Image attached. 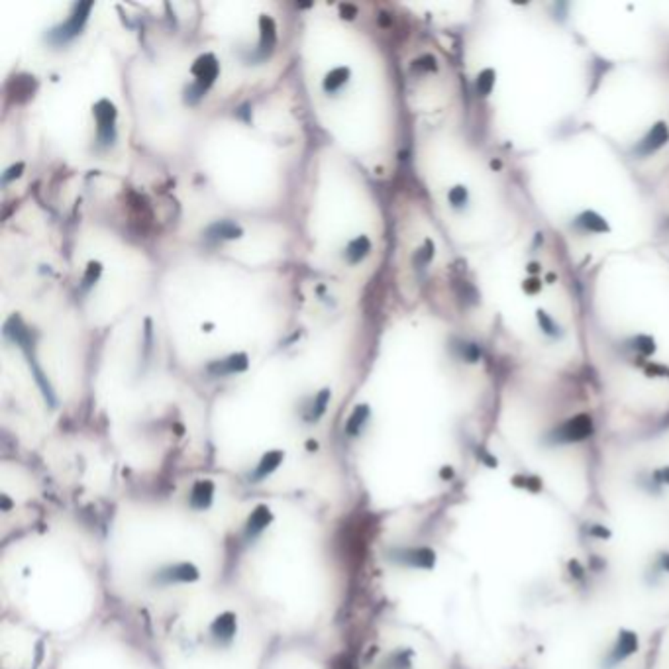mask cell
<instances>
[{"instance_id": "7c38bea8", "label": "cell", "mask_w": 669, "mask_h": 669, "mask_svg": "<svg viewBox=\"0 0 669 669\" xmlns=\"http://www.w3.org/2000/svg\"><path fill=\"white\" fill-rule=\"evenodd\" d=\"M213 493H214L213 483H208V481H200V483H197V487L193 489L190 503H193V506H197V509H205V506H208L210 501H213Z\"/></svg>"}, {"instance_id": "f546056e", "label": "cell", "mask_w": 669, "mask_h": 669, "mask_svg": "<svg viewBox=\"0 0 669 669\" xmlns=\"http://www.w3.org/2000/svg\"><path fill=\"white\" fill-rule=\"evenodd\" d=\"M355 12H357V10L354 9V6H349V4H346V6H342V14H344V18H347L346 14H352V18L355 16Z\"/></svg>"}, {"instance_id": "d4e9b609", "label": "cell", "mask_w": 669, "mask_h": 669, "mask_svg": "<svg viewBox=\"0 0 669 669\" xmlns=\"http://www.w3.org/2000/svg\"><path fill=\"white\" fill-rule=\"evenodd\" d=\"M461 354H464V357L469 363L477 362V359H479V355H481L479 354V347L473 346V344H467V346L461 347Z\"/></svg>"}, {"instance_id": "9a60e30c", "label": "cell", "mask_w": 669, "mask_h": 669, "mask_svg": "<svg viewBox=\"0 0 669 669\" xmlns=\"http://www.w3.org/2000/svg\"><path fill=\"white\" fill-rule=\"evenodd\" d=\"M281 461H283V451H269L260 461L257 469L253 473V477H255V479L265 477V475H269L271 471H275L277 467L281 465Z\"/></svg>"}, {"instance_id": "ffe728a7", "label": "cell", "mask_w": 669, "mask_h": 669, "mask_svg": "<svg viewBox=\"0 0 669 669\" xmlns=\"http://www.w3.org/2000/svg\"><path fill=\"white\" fill-rule=\"evenodd\" d=\"M493 85H495V71H493V69H485V71L477 77V93H479L481 96H487L489 93H491Z\"/></svg>"}, {"instance_id": "5bb4252c", "label": "cell", "mask_w": 669, "mask_h": 669, "mask_svg": "<svg viewBox=\"0 0 669 669\" xmlns=\"http://www.w3.org/2000/svg\"><path fill=\"white\" fill-rule=\"evenodd\" d=\"M269 520H271V512H269L267 506H257V509L252 512L250 520H247V534H260L261 530L269 524Z\"/></svg>"}, {"instance_id": "3957f363", "label": "cell", "mask_w": 669, "mask_h": 669, "mask_svg": "<svg viewBox=\"0 0 669 669\" xmlns=\"http://www.w3.org/2000/svg\"><path fill=\"white\" fill-rule=\"evenodd\" d=\"M93 114L98 126V140L103 143H112L114 140V122H116V108L111 101H98L93 108Z\"/></svg>"}, {"instance_id": "4316f807", "label": "cell", "mask_w": 669, "mask_h": 669, "mask_svg": "<svg viewBox=\"0 0 669 669\" xmlns=\"http://www.w3.org/2000/svg\"><path fill=\"white\" fill-rule=\"evenodd\" d=\"M414 69H436V59L432 56L420 57L418 61H414Z\"/></svg>"}, {"instance_id": "2e32d148", "label": "cell", "mask_w": 669, "mask_h": 669, "mask_svg": "<svg viewBox=\"0 0 669 669\" xmlns=\"http://www.w3.org/2000/svg\"><path fill=\"white\" fill-rule=\"evenodd\" d=\"M577 226L589 230V232H608V224H606L605 218L598 216L597 213H593V210L583 213L581 216L577 218Z\"/></svg>"}, {"instance_id": "4fadbf2b", "label": "cell", "mask_w": 669, "mask_h": 669, "mask_svg": "<svg viewBox=\"0 0 669 669\" xmlns=\"http://www.w3.org/2000/svg\"><path fill=\"white\" fill-rule=\"evenodd\" d=\"M210 632L218 638H232V634L236 632V618H234V614L226 613L222 614V616H218V618L213 622Z\"/></svg>"}, {"instance_id": "52a82bcc", "label": "cell", "mask_w": 669, "mask_h": 669, "mask_svg": "<svg viewBox=\"0 0 669 669\" xmlns=\"http://www.w3.org/2000/svg\"><path fill=\"white\" fill-rule=\"evenodd\" d=\"M245 369H247V355L245 354H234L222 362H214L208 365V371L214 375H226V373H238V371Z\"/></svg>"}, {"instance_id": "ac0fdd59", "label": "cell", "mask_w": 669, "mask_h": 669, "mask_svg": "<svg viewBox=\"0 0 669 669\" xmlns=\"http://www.w3.org/2000/svg\"><path fill=\"white\" fill-rule=\"evenodd\" d=\"M367 417H369V409H367L365 404H363V407H357V409L354 410V414H352V417H349V420H347V424H346L347 434L355 436V434L359 432V430H362L363 422L367 420Z\"/></svg>"}, {"instance_id": "cb8c5ba5", "label": "cell", "mask_w": 669, "mask_h": 669, "mask_svg": "<svg viewBox=\"0 0 669 669\" xmlns=\"http://www.w3.org/2000/svg\"><path fill=\"white\" fill-rule=\"evenodd\" d=\"M101 271H103V269H101V263H95V261H91V263H88V267H87V273H85V279H83L85 287H88V285L95 283L96 279H98V275H101Z\"/></svg>"}, {"instance_id": "7402d4cb", "label": "cell", "mask_w": 669, "mask_h": 669, "mask_svg": "<svg viewBox=\"0 0 669 669\" xmlns=\"http://www.w3.org/2000/svg\"><path fill=\"white\" fill-rule=\"evenodd\" d=\"M634 344H636L634 347H636L640 354L650 355L655 352V344H653V339L650 338V336H638V338L634 339Z\"/></svg>"}, {"instance_id": "d6986e66", "label": "cell", "mask_w": 669, "mask_h": 669, "mask_svg": "<svg viewBox=\"0 0 669 669\" xmlns=\"http://www.w3.org/2000/svg\"><path fill=\"white\" fill-rule=\"evenodd\" d=\"M328 401H330V391L328 389H324L322 393L318 394L312 402V409H310V420H318V418L322 417L324 410L328 407Z\"/></svg>"}, {"instance_id": "6da1fadb", "label": "cell", "mask_w": 669, "mask_h": 669, "mask_svg": "<svg viewBox=\"0 0 669 669\" xmlns=\"http://www.w3.org/2000/svg\"><path fill=\"white\" fill-rule=\"evenodd\" d=\"M193 75H195V83L187 88V101L190 104H195L205 95V91L214 83L216 75H218V61L216 57L206 53L197 59V63L193 65Z\"/></svg>"}, {"instance_id": "8fae6325", "label": "cell", "mask_w": 669, "mask_h": 669, "mask_svg": "<svg viewBox=\"0 0 669 669\" xmlns=\"http://www.w3.org/2000/svg\"><path fill=\"white\" fill-rule=\"evenodd\" d=\"M369 250H371L369 238H365V236L355 238V240H352L346 247L347 261H349V263H357V261H362L363 257L369 253Z\"/></svg>"}, {"instance_id": "f1b7e54d", "label": "cell", "mask_w": 669, "mask_h": 669, "mask_svg": "<svg viewBox=\"0 0 669 669\" xmlns=\"http://www.w3.org/2000/svg\"><path fill=\"white\" fill-rule=\"evenodd\" d=\"M524 289H526L528 292H536V291H538V289H540V283H538L536 279H530V281H528V283L524 285Z\"/></svg>"}, {"instance_id": "30bf717a", "label": "cell", "mask_w": 669, "mask_h": 669, "mask_svg": "<svg viewBox=\"0 0 669 669\" xmlns=\"http://www.w3.org/2000/svg\"><path fill=\"white\" fill-rule=\"evenodd\" d=\"M636 648L638 640L634 634H622V636L618 638L616 645L613 648V652L608 653V661H611V663H618V661H622L626 655H630V653L634 652Z\"/></svg>"}, {"instance_id": "83f0119b", "label": "cell", "mask_w": 669, "mask_h": 669, "mask_svg": "<svg viewBox=\"0 0 669 669\" xmlns=\"http://www.w3.org/2000/svg\"><path fill=\"white\" fill-rule=\"evenodd\" d=\"M22 169H24V165H22V163H18V165L10 167L9 171H6V175H4V181H10L12 177H18V175H20V171H22Z\"/></svg>"}, {"instance_id": "277c9868", "label": "cell", "mask_w": 669, "mask_h": 669, "mask_svg": "<svg viewBox=\"0 0 669 669\" xmlns=\"http://www.w3.org/2000/svg\"><path fill=\"white\" fill-rule=\"evenodd\" d=\"M591 432H593L591 418L587 414H579V417L567 420L566 424L553 432V441H579L591 436Z\"/></svg>"}, {"instance_id": "e0dca14e", "label": "cell", "mask_w": 669, "mask_h": 669, "mask_svg": "<svg viewBox=\"0 0 669 669\" xmlns=\"http://www.w3.org/2000/svg\"><path fill=\"white\" fill-rule=\"evenodd\" d=\"M347 77H349V69L347 67H336V69H332L328 75H326V79H324V91L326 93H336L342 85H346Z\"/></svg>"}, {"instance_id": "ba28073f", "label": "cell", "mask_w": 669, "mask_h": 669, "mask_svg": "<svg viewBox=\"0 0 669 669\" xmlns=\"http://www.w3.org/2000/svg\"><path fill=\"white\" fill-rule=\"evenodd\" d=\"M240 236H242V228L228 220L214 222V224H210L206 228V238L208 240H234V238Z\"/></svg>"}, {"instance_id": "8992f818", "label": "cell", "mask_w": 669, "mask_h": 669, "mask_svg": "<svg viewBox=\"0 0 669 669\" xmlns=\"http://www.w3.org/2000/svg\"><path fill=\"white\" fill-rule=\"evenodd\" d=\"M198 579V569L190 563H175L158 573L159 583H189Z\"/></svg>"}, {"instance_id": "7a4b0ae2", "label": "cell", "mask_w": 669, "mask_h": 669, "mask_svg": "<svg viewBox=\"0 0 669 669\" xmlns=\"http://www.w3.org/2000/svg\"><path fill=\"white\" fill-rule=\"evenodd\" d=\"M91 9H93V2H81V4H77L71 18H69L67 22H63L61 26L53 28V30L48 34L49 41H53V44H65V41L73 40V38L83 30V26L87 22Z\"/></svg>"}, {"instance_id": "5b68a950", "label": "cell", "mask_w": 669, "mask_h": 669, "mask_svg": "<svg viewBox=\"0 0 669 669\" xmlns=\"http://www.w3.org/2000/svg\"><path fill=\"white\" fill-rule=\"evenodd\" d=\"M668 140H669V128L665 126L663 122H660V124H655V126H653L652 130L645 134V138L642 140V142L638 143L634 153L640 155V158H645V155H650V153H653L655 150H660L661 145L668 142Z\"/></svg>"}, {"instance_id": "603a6c76", "label": "cell", "mask_w": 669, "mask_h": 669, "mask_svg": "<svg viewBox=\"0 0 669 669\" xmlns=\"http://www.w3.org/2000/svg\"><path fill=\"white\" fill-rule=\"evenodd\" d=\"M448 198L454 206H464L467 203V190H465V187H454L449 190Z\"/></svg>"}, {"instance_id": "44dd1931", "label": "cell", "mask_w": 669, "mask_h": 669, "mask_svg": "<svg viewBox=\"0 0 669 669\" xmlns=\"http://www.w3.org/2000/svg\"><path fill=\"white\" fill-rule=\"evenodd\" d=\"M538 322H540V326H542V330L546 332V334H550V336H558L559 334V326L553 322L543 310H538Z\"/></svg>"}, {"instance_id": "484cf974", "label": "cell", "mask_w": 669, "mask_h": 669, "mask_svg": "<svg viewBox=\"0 0 669 669\" xmlns=\"http://www.w3.org/2000/svg\"><path fill=\"white\" fill-rule=\"evenodd\" d=\"M432 255H434L432 242H426V247H422V250L417 253V261L418 263H428V261L432 260Z\"/></svg>"}, {"instance_id": "9c48e42d", "label": "cell", "mask_w": 669, "mask_h": 669, "mask_svg": "<svg viewBox=\"0 0 669 669\" xmlns=\"http://www.w3.org/2000/svg\"><path fill=\"white\" fill-rule=\"evenodd\" d=\"M260 30H261V40H260V53L261 56H267L269 51L273 49L277 41V32L275 24L269 16L260 18Z\"/></svg>"}]
</instances>
